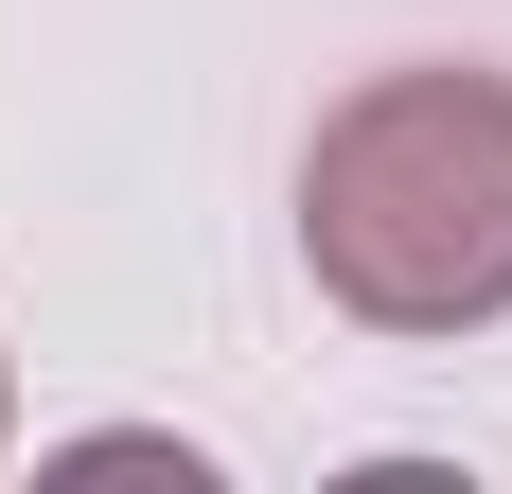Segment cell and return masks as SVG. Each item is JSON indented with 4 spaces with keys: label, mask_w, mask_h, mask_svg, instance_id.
Here are the masks:
<instances>
[{
    "label": "cell",
    "mask_w": 512,
    "mask_h": 494,
    "mask_svg": "<svg viewBox=\"0 0 512 494\" xmlns=\"http://www.w3.org/2000/svg\"><path fill=\"white\" fill-rule=\"evenodd\" d=\"M301 265L371 336L512 318V71H371L301 159Z\"/></svg>",
    "instance_id": "obj_1"
},
{
    "label": "cell",
    "mask_w": 512,
    "mask_h": 494,
    "mask_svg": "<svg viewBox=\"0 0 512 494\" xmlns=\"http://www.w3.org/2000/svg\"><path fill=\"white\" fill-rule=\"evenodd\" d=\"M0 442H18V389H0Z\"/></svg>",
    "instance_id": "obj_2"
}]
</instances>
